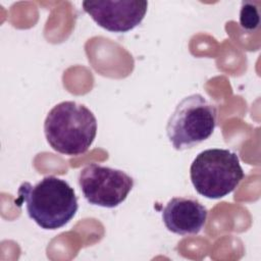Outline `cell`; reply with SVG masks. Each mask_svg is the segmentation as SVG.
<instances>
[{
    "label": "cell",
    "mask_w": 261,
    "mask_h": 261,
    "mask_svg": "<svg viewBox=\"0 0 261 261\" xmlns=\"http://www.w3.org/2000/svg\"><path fill=\"white\" fill-rule=\"evenodd\" d=\"M18 203H25L31 219L44 229H57L75 215L79 204L74 190L62 178L48 175L36 185L24 181L18 191Z\"/></svg>",
    "instance_id": "6da1fadb"
},
{
    "label": "cell",
    "mask_w": 261,
    "mask_h": 261,
    "mask_svg": "<svg viewBox=\"0 0 261 261\" xmlns=\"http://www.w3.org/2000/svg\"><path fill=\"white\" fill-rule=\"evenodd\" d=\"M44 133L49 145L65 155H80L88 151L97 134V119L85 105L63 101L47 114Z\"/></svg>",
    "instance_id": "7a4b0ae2"
},
{
    "label": "cell",
    "mask_w": 261,
    "mask_h": 261,
    "mask_svg": "<svg viewBox=\"0 0 261 261\" xmlns=\"http://www.w3.org/2000/svg\"><path fill=\"white\" fill-rule=\"evenodd\" d=\"M190 176L195 190L208 199L230 194L244 178L239 156L227 149H207L194 159Z\"/></svg>",
    "instance_id": "3957f363"
},
{
    "label": "cell",
    "mask_w": 261,
    "mask_h": 261,
    "mask_svg": "<svg viewBox=\"0 0 261 261\" xmlns=\"http://www.w3.org/2000/svg\"><path fill=\"white\" fill-rule=\"evenodd\" d=\"M217 109L200 94L185 97L170 115L166 134L175 150L191 149L207 140L216 126Z\"/></svg>",
    "instance_id": "277c9868"
},
{
    "label": "cell",
    "mask_w": 261,
    "mask_h": 261,
    "mask_svg": "<svg viewBox=\"0 0 261 261\" xmlns=\"http://www.w3.org/2000/svg\"><path fill=\"white\" fill-rule=\"evenodd\" d=\"M77 179L86 200L105 208L121 204L134 187L133 177L124 171L97 163L86 165Z\"/></svg>",
    "instance_id": "5b68a950"
},
{
    "label": "cell",
    "mask_w": 261,
    "mask_h": 261,
    "mask_svg": "<svg viewBox=\"0 0 261 261\" xmlns=\"http://www.w3.org/2000/svg\"><path fill=\"white\" fill-rule=\"evenodd\" d=\"M144 0L84 1V10L101 28L114 33H125L141 23L147 12Z\"/></svg>",
    "instance_id": "8992f818"
},
{
    "label": "cell",
    "mask_w": 261,
    "mask_h": 261,
    "mask_svg": "<svg viewBox=\"0 0 261 261\" xmlns=\"http://www.w3.org/2000/svg\"><path fill=\"white\" fill-rule=\"evenodd\" d=\"M208 211L195 198L170 199L162 211L166 228L176 234H197L204 227Z\"/></svg>",
    "instance_id": "52a82bcc"
},
{
    "label": "cell",
    "mask_w": 261,
    "mask_h": 261,
    "mask_svg": "<svg viewBox=\"0 0 261 261\" xmlns=\"http://www.w3.org/2000/svg\"><path fill=\"white\" fill-rule=\"evenodd\" d=\"M253 2H243L240 21L241 25L247 30H252L253 25H257L258 22L254 20V17L258 18V14L253 11Z\"/></svg>",
    "instance_id": "ba28073f"
}]
</instances>
